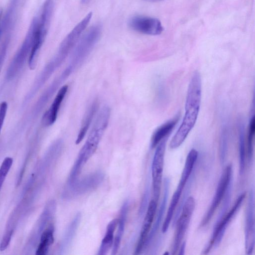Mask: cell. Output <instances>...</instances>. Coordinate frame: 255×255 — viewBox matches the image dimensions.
I'll return each instance as SVG.
<instances>
[{"mask_svg":"<svg viewBox=\"0 0 255 255\" xmlns=\"http://www.w3.org/2000/svg\"><path fill=\"white\" fill-rule=\"evenodd\" d=\"M201 92V76L199 72L196 71L188 86L183 119L170 142V148L175 149L180 146L194 127L200 110Z\"/></svg>","mask_w":255,"mask_h":255,"instance_id":"1","label":"cell"},{"mask_svg":"<svg viewBox=\"0 0 255 255\" xmlns=\"http://www.w3.org/2000/svg\"><path fill=\"white\" fill-rule=\"evenodd\" d=\"M111 110L103 107L95 121L87 139L81 149L72 170L80 173L82 167L96 151L102 137L106 129L110 118Z\"/></svg>","mask_w":255,"mask_h":255,"instance_id":"2","label":"cell"},{"mask_svg":"<svg viewBox=\"0 0 255 255\" xmlns=\"http://www.w3.org/2000/svg\"><path fill=\"white\" fill-rule=\"evenodd\" d=\"M53 6L54 0H45L39 13L31 21L34 26V39L28 57V65L31 70L36 66L37 55L47 33Z\"/></svg>","mask_w":255,"mask_h":255,"instance_id":"3","label":"cell"},{"mask_svg":"<svg viewBox=\"0 0 255 255\" xmlns=\"http://www.w3.org/2000/svg\"><path fill=\"white\" fill-rule=\"evenodd\" d=\"M92 16V12L88 13L69 32L61 43L57 53L51 60V63L58 68L66 59L80 38L81 35L87 28Z\"/></svg>","mask_w":255,"mask_h":255,"instance_id":"4","label":"cell"},{"mask_svg":"<svg viewBox=\"0 0 255 255\" xmlns=\"http://www.w3.org/2000/svg\"><path fill=\"white\" fill-rule=\"evenodd\" d=\"M195 206V200L192 196L189 197L184 203L181 214L176 222V229L171 250L172 255L175 254L179 248L189 226Z\"/></svg>","mask_w":255,"mask_h":255,"instance_id":"5","label":"cell"},{"mask_svg":"<svg viewBox=\"0 0 255 255\" xmlns=\"http://www.w3.org/2000/svg\"><path fill=\"white\" fill-rule=\"evenodd\" d=\"M34 27L31 23L20 47L13 57L6 72L8 78H11L20 70L28 56H29L33 42Z\"/></svg>","mask_w":255,"mask_h":255,"instance_id":"6","label":"cell"},{"mask_svg":"<svg viewBox=\"0 0 255 255\" xmlns=\"http://www.w3.org/2000/svg\"><path fill=\"white\" fill-rule=\"evenodd\" d=\"M246 194L245 192L241 194L237 198L235 203L232 209L222 217L221 220L217 221L215 225L213 234L208 246L205 247L204 252L208 253L213 246L217 247L222 241L225 230L229 223L236 214L238 209L241 206Z\"/></svg>","mask_w":255,"mask_h":255,"instance_id":"7","label":"cell"},{"mask_svg":"<svg viewBox=\"0 0 255 255\" xmlns=\"http://www.w3.org/2000/svg\"><path fill=\"white\" fill-rule=\"evenodd\" d=\"M232 172V165L229 164L225 168L222 173L217 186L216 193L208 211L201 222V227H204L210 222L224 198L227 189L231 181Z\"/></svg>","mask_w":255,"mask_h":255,"instance_id":"8","label":"cell"},{"mask_svg":"<svg viewBox=\"0 0 255 255\" xmlns=\"http://www.w3.org/2000/svg\"><path fill=\"white\" fill-rule=\"evenodd\" d=\"M166 140L164 138L157 144L152 163L153 199L157 202L159 199L161 186Z\"/></svg>","mask_w":255,"mask_h":255,"instance_id":"9","label":"cell"},{"mask_svg":"<svg viewBox=\"0 0 255 255\" xmlns=\"http://www.w3.org/2000/svg\"><path fill=\"white\" fill-rule=\"evenodd\" d=\"M128 25L134 31L147 35H159L163 31V27L158 19L145 16L136 15L131 17L128 21Z\"/></svg>","mask_w":255,"mask_h":255,"instance_id":"10","label":"cell"},{"mask_svg":"<svg viewBox=\"0 0 255 255\" xmlns=\"http://www.w3.org/2000/svg\"><path fill=\"white\" fill-rule=\"evenodd\" d=\"M254 194H250L246 208L245 222V248L246 253L250 255L255 247V217Z\"/></svg>","mask_w":255,"mask_h":255,"instance_id":"11","label":"cell"},{"mask_svg":"<svg viewBox=\"0 0 255 255\" xmlns=\"http://www.w3.org/2000/svg\"><path fill=\"white\" fill-rule=\"evenodd\" d=\"M68 89V85H65L59 90L50 107L42 117V124L44 126H50L56 121L60 107Z\"/></svg>","mask_w":255,"mask_h":255,"instance_id":"12","label":"cell"},{"mask_svg":"<svg viewBox=\"0 0 255 255\" xmlns=\"http://www.w3.org/2000/svg\"><path fill=\"white\" fill-rule=\"evenodd\" d=\"M157 202L152 199L149 203L147 210L142 225L140 237L136 249L138 254L143 249L148 238V233L151 227L155 216Z\"/></svg>","mask_w":255,"mask_h":255,"instance_id":"13","label":"cell"},{"mask_svg":"<svg viewBox=\"0 0 255 255\" xmlns=\"http://www.w3.org/2000/svg\"><path fill=\"white\" fill-rule=\"evenodd\" d=\"M178 117L171 120L159 127L154 132L151 139V147L154 148L164 138L166 137L177 124Z\"/></svg>","mask_w":255,"mask_h":255,"instance_id":"14","label":"cell"},{"mask_svg":"<svg viewBox=\"0 0 255 255\" xmlns=\"http://www.w3.org/2000/svg\"><path fill=\"white\" fill-rule=\"evenodd\" d=\"M118 221V219H114L108 224L106 234L100 247L98 255H106L109 250L112 248L114 239V233L117 227Z\"/></svg>","mask_w":255,"mask_h":255,"instance_id":"15","label":"cell"},{"mask_svg":"<svg viewBox=\"0 0 255 255\" xmlns=\"http://www.w3.org/2000/svg\"><path fill=\"white\" fill-rule=\"evenodd\" d=\"M54 228L53 225H50L41 233L35 254L36 255H46L49 247L54 243Z\"/></svg>","mask_w":255,"mask_h":255,"instance_id":"16","label":"cell"},{"mask_svg":"<svg viewBox=\"0 0 255 255\" xmlns=\"http://www.w3.org/2000/svg\"><path fill=\"white\" fill-rule=\"evenodd\" d=\"M128 211V204L125 203L122 207L119 218L118 219L117 231L114 239L112 255H116L119 250L124 232L126 217Z\"/></svg>","mask_w":255,"mask_h":255,"instance_id":"17","label":"cell"},{"mask_svg":"<svg viewBox=\"0 0 255 255\" xmlns=\"http://www.w3.org/2000/svg\"><path fill=\"white\" fill-rule=\"evenodd\" d=\"M98 107V103L97 101H94L87 110L83 120L81 128L75 141L76 144H79L84 138L96 113Z\"/></svg>","mask_w":255,"mask_h":255,"instance_id":"18","label":"cell"},{"mask_svg":"<svg viewBox=\"0 0 255 255\" xmlns=\"http://www.w3.org/2000/svg\"><path fill=\"white\" fill-rule=\"evenodd\" d=\"M198 152L195 149H192L188 153L184 169L181 174L178 186L184 187L187 180L190 178L194 166L198 157Z\"/></svg>","mask_w":255,"mask_h":255,"instance_id":"19","label":"cell"},{"mask_svg":"<svg viewBox=\"0 0 255 255\" xmlns=\"http://www.w3.org/2000/svg\"><path fill=\"white\" fill-rule=\"evenodd\" d=\"M183 189L178 187L175 191L171 200L167 213L162 227V232L165 233L170 225L171 221L174 214L175 210L178 204Z\"/></svg>","mask_w":255,"mask_h":255,"instance_id":"20","label":"cell"},{"mask_svg":"<svg viewBox=\"0 0 255 255\" xmlns=\"http://www.w3.org/2000/svg\"><path fill=\"white\" fill-rule=\"evenodd\" d=\"M169 181L167 179H165L164 180V190L163 199L162 202L159 208L155 223L152 229V231L149 236V239L147 241H149L154 236L155 233L158 230L159 225L162 220L163 213L165 209L167 200L168 198V195L169 193Z\"/></svg>","mask_w":255,"mask_h":255,"instance_id":"21","label":"cell"},{"mask_svg":"<svg viewBox=\"0 0 255 255\" xmlns=\"http://www.w3.org/2000/svg\"><path fill=\"white\" fill-rule=\"evenodd\" d=\"M239 149L240 155L239 173L241 175H242L245 170L246 164L245 131L244 126L242 124L239 125Z\"/></svg>","mask_w":255,"mask_h":255,"instance_id":"22","label":"cell"},{"mask_svg":"<svg viewBox=\"0 0 255 255\" xmlns=\"http://www.w3.org/2000/svg\"><path fill=\"white\" fill-rule=\"evenodd\" d=\"M255 132V118L253 114L251 116L249 122L248 136V156L249 160L252 158L253 153V143Z\"/></svg>","mask_w":255,"mask_h":255,"instance_id":"23","label":"cell"},{"mask_svg":"<svg viewBox=\"0 0 255 255\" xmlns=\"http://www.w3.org/2000/svg\"><path fill=\"white\" fill-rule=\"evenodd\" d=\"M13 162V159L10 157H6L2 161L0 167V191L3 183L8 174Z\"/></svg>","mask_w":255,"mask_h":255,"instance_id":"24","label":"cell"},{"mask_svg":"<svg viewBox=\"0 0 255 255\" xmlns=\"http://www.w3.org/2000/svg\"><path fill=\"white\" fill-rule=\"evenodd\" d=\"M227 131L226 127H224L221 136L220 141V160L221 163L225 160L227 150Z\"/></svg>","mask_w":255,"mask_h":255,"instance_id":"25","label":"cell"},{"mask_svg":"<svg viewBox=\"0 0 255 255\" xmlns=\"http://www.w3.org/2000/svg\"><path fill=\"white\" fill-rule=\"evenodd\" d=\"M8 39H5L0 47V72L4 61L8 44Z\"/></svg>","mask_w":255,"mask_h":255,"instance_id":"26","label":"cell"},{"mask_svg":"<svg viewBox=\"0 0 255 255\" xmlns=\"http://www.w3.org/2000/svg\"><path fill=\"white\" fill-rule=\"evenodd\" d=\"M7 107V104L5 101L0 104V134L6 115Z\"/></svg>","mask_w":255,"mask_h":255,"instance_id":"27","label":"cell"},{"mask_svg":"<svg viewBox=\"0 0 255 255\" xmlns=\"http://www.w3.org/2000/svg\"><path fill=\"white\" fill-rule=\"evenodd\" d=\"M185 246H186V243L185 242H184L183 243V244H182V245L181 246L180 248V250H179V255H183L184 254V251H185Z\"/></svg>","mask_w":255,"mask_h":255,"instance_id":"28","label":"cell"},{"mask_svg":"<svg viewBox=\"0 0 255 255\" xmlns=\"http://www.w3.org/2000/svg\"><path fill=\"white\" fill-rule=\"evenodd\" d=\"M91 0H81V2L84 4L88 3Z\"/></svg>","mask_w":255,"mask_h":255,"instance_id":"29","label":"cell"},{"mask_svg":"<svg viewBox=\"0 0 255 255\" xmlns=\"http://www.w3.org/2000/svg\"><path fill=\"white\" fill-rule=\"evenodd\" d=\"M146 0V1H148L155 2V1H160V0Z\"/></svg>","mask_w":255,"mask_h":255,"instance_id":"30","label":"cell"},{"mask_svg":"<svg viewBox=\"0 0 255 255\" xmlns=\"http://www.w3.org/2000/svg\"></svg>","mask_w":255,"mask_h":255,"instance_id":"31","label":"cell"}]
</instances>
